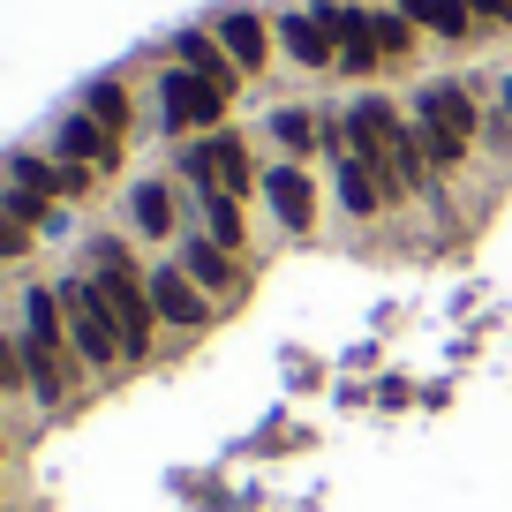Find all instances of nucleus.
Segmentation results:
<instances>
[{
    "label": "nucleus",
    "instance_id": "1",
    "mask_svg": "<svg viewBox=\"0 0 512 512\" xmlns=\"http://www.w3.org/2000/svg\"><path fill=\"white\" fill-rule=\"evenodd\" d=\"M347 151L369 159V174L384 181V204L422 189V174H430V159H422V144H415V121H407L392 98H354L347 106Z\"/></svg>",
    "mask_w": 512,
    "mask_h": 512
},
{
    "label": "nucleus",
    "instance_id": "2",
    "mask_svg": "<svg viewBox=\"0 0 512 512\" xmlns=\"http://www.w3.org/2000/svg\"><path fill=\"white\" fill-rule=\"evenodd\" d=\"M475 128H482V106H475V83H422L415 91V144L422 159L437 166V174H452V166H467V151H475Z\"/></svg>",
    "mask_w": 512,
    "mask_h": 512
},
{
    "label": "nucleus",
    "instance_id": "3",
    "mask_svg": "<svg viewBox=\"0 0 512 512\" xmlns=\"http://www.w3.org/2000/svg\"><path fill=\"white\" fill-rule=\"evenodd\" d=\"M91 287L106 294V309H113V324H121V347L128 354H144L151 347V332H159V309H151V287H144V272L128 264V249L121 241H98L91 249Z\"/></svg>",
    "mask_w": 512,
    "mask_h": 512
},
{
    "label": "nucleus",
    "instance_id": "4",
    "mask_svg": "<svg viewBox=\"0 0 512 512\" xmlns=\"http://www.w3.org/2000/svg\"><path fill=\"white\" fill-rule=\"evenodd\" d=\"M61 317H68V347H76L91 369H113L128 354L121 347V324H113L106 294H98L91 279H68V287H61Z\"/></svg>",
    "mask_w": 512,
    "mask_h": 512
},
{
    "label": "nucleus",
    "instance_id": "5",
    "mask_svg": "<svg viewBox=\"0 0 512 512\" xmlns=\"http://www.w3.org/2000/svg\"><path fill=\"white\" fill-rule=\"evenodd\" d=\"M181 174L196 181V196L219 189V196H249L256 189V166H249V144H241L234 128H211L204 144L181 151Z\"/></svg>",
    "mask_w": 512,
    "mask_h": 512
},
{
    "label": "nucleus",
    "instance_id": "6",
    "mask_svg": "<svg viewBox=\"0 0 512 512\" xmlns=\"http://www.w3.org/2000/svg\"><path fill=\"white\" fill-rule=\"evenodd\" d=\"M226 106H234V98L219 91V83H204V76H189V68H166L159 76V113H166V128H181V136H189V128H219L226 121Z\"/></svg>",
    "mask_w": 512,
    "mask_h": 512
},
{
    "label": "nucleus",
    "instance_id": "7",
    "mask_svg": "<svg viewBox=\"0 0 512 512\" xmlns=\"http://www.w3.org/2000/svg\"><path fill=\"white\" fill-rule=\"evenodd\" d=\"M264 196H272L287 234H309V226H317V181L302 174V159H279L272 174H264Z\"/></svg>",
    "mask_w": 512,
    "mask_h": 512
},
{
    "label": "nucleus",
    "instance_id": "8",
    "mask_svg": "<svg viewBox=\"0 0 512 512\" xmlns=\"http://www.w3.org/2000/svg\"><path fill=\"white\" fill-rule=\"evenodd\" d=\"M219 46H226V61H234L241 76H256V68L272 61V23L249 16V8H226L219 16Z\"/></svg>",
    "mask_w": 512,
    "mask_h": 512
},
{
    "label": "nucleus",
    "instance_id": "9",
    "mask_svg": "<svg viewBox=\"0 0 512 512\" xmlns=\"http://www.w3.org/2000/svg\"><path fill=\"white\" fill-rule=\"evenodd\" d=\"M151 309H159L166 324H181V332L211 317V309H204V287H196L181 264H159V272H151Z\"/></svg>",
    "mask_w": 512,
    "mask_h": 512
},
{
    "label": "nucleus",
    "instance_id": "10",
    "mask_svg": "<svg viewBox=\"0 0 512 512\" xmlns=\"http://www.w3.org/2000/svg\"><path fill=\"white\" fill-rule=\"evenodd\" d=\"M61 159L106 174V166H121V136H113V128H98L91 113H68V121H61Z\"/></svg>",
    "mask_w": 512,
    "mask_h": 512
},
{
    "label": "nucleus",
    "instance_id": "11",
    "mask_svg": "<svg viewBox=\"0 0 512 512\" xmlns=\"http://www.w3.org/2000/svg\"><path fill=\"white\" fill-rule=\"evenodd\" d=\"M174 61L189 68V76H204V83H219L226 98H234V83H241V68L226 61V46H219V31H181L174 38Z\"/></svg>",
    "mask_w": 512,
    "mask_h": 512
},
{
    "label": "nucleus",
    "instance_id": "12",
    "mask_svg": "<svg viewBox=\"0 0 512 512\" xmlns=\"http://www.w3.org/2000/svg\"><path fill=\"white\" fill-rule=\"evenodd\" d=\"M392 8H400L415 31L452 38V46H460V38H475V8H467V0H392Z\"/></svg>",
    "mask_w": 512,
    "mask_h": 512
},
{
    "label": "nucleus",
    "instance_id": "13",
    "mask_svg": "<svg viewBox=\"0 0 512 512\" xmlns=\"http://www.w3.org/2000/svg\"><path fill=\"white\" fill-rule=\"evenodd\" d=\"M272 38H279V46H287L302 68H339V46H332V31H324L317 16H279Z\"/></svg>",
    "mask_w": 512,
    "mask_h": 512
},
{
    "label": "nucleus",
    "instance_id": "14",
    "mask_svg": "<svg viewBox=\"0 0 512 512\" xmlns=\"http://www.w3.org/2000/svg\"><path fill=\"white\" fill-rule=\"evenodd\" d=\"M181 272H189L204 294H234V249H219V241H189V249H181Z\"/></svg>",
    "mask_w": 512,
    "mask_h": 512
},
{
    "label": "nucleus",
    "instance_id": "15",
    "mask_svg": "<svg viewBox=\"0 0 512 512\" xmlns=\"http://www.w3.org/2000/svg\"><path fill=\"white\" fill-rule=\"evenodd\" d=\"M339 204H347L354 219H369V211H384V181L369 174V159H354V151H347V159H339Z\"/></svg>",
    "mask_w": 512,
    "mask_h": 512
},
{
    "label": "nucleus",
    "instance_id": "16",
    "mask_svg": "<svg viewBox=\"0 0 512 512\" xmlns=\"http://www.w3.org/2000/svg\"><path fill=\"white\" fill-rule=\"evenodd\" d=\"M272 136L287 144V159H309V151L324 144V128H317V113H309V106H279L272 113Z\"/></svg>",
    "mask_w": 512,
    "mask_h": 512
},
{
    "label": "nucleus",
    "instance_id": "17",
    "mask_svg": "<svg viewBox=\"0 0 512 512\" xmlns=\"http://www.w3.org/2000/svg\"><path fill=\"white\" fill-rule=\"evenodd\" d=\"M128 219L144 226V234H174V189H166V181H144V189L128 196Z\"/></svg>",
    "mask_w": 512,
    "mask_h": 512
},
{
    "label": "nucleus",
    "instance_id": "18",
    "mask_svg": "<svg viewBox=\"0 0 512 512\" xmlns=\"http://www.w3.org/2000/svg\"><path fill=\"white\" fill-rule=\"evenodd\" d=\"M204 219H211V241H219V249H241V234H249V226H241V196L204 189Z\"/></svg>",
    "mask_w": 512,
    "mask_h": 512
},
{
    "label": "nucleus",
    "instance_id": "19",
    "mask_svg": "<svg viewBox=\"0 0 512 512\" xmlns=\"http://www.w3.org/2000/svg\"><path fill=\"white\" fill-rule=\"evenodd\" d=\"M83 113L121 136V128H128V91H121V83H91V91H83Z\"/></svg>",
    "mask_w": 512,
    "mask_h": 512
},
{
    "label": "nucleus",
    "instance_id": "20",
    "mask_svg": "<svg viewBox=\"0 0 512 512\" xmlns=\"http://www.w3.org/2000/svg\"><path fill=\"white\" fill-rule=\"evenodd\" d=\"M369 31H377V53H384V61H407V53H415V23H407L400 8L369 16Z\"/></svg>",
    "mask_w": 512,
    "mask_h": 512
},
{
    "label": "nucleus",
    "instance_id": "21",
    "mask_svg": "<svg viewBox=\"0 0 512 512\" xmlns=\"http://www.w3.org/2000/svg\"><path fill=\"white\" fill-rule=\"evenodd\" d=\"M0 211H8V219H23V226H53V196L23 189V181H16L8 196H0Z\"/></svg>",
    "mask_w": 512,
    "mask_h": 512
},
{
    "label": "nucleus",
    "instance_id": "22",
    "mask_svg": "<svg viewBox=\"0 0 512 512\" xmlns=\"http://www.w3.org/2000/svg\"><path fill=\"white\" fill-rule=\"evenodd\" d=\"M31 249V226L23 219H8V211H0V256H23Z\"/></svg>",
    "mask_w": 512,
    "mask_h": 512
},
{
    "label": "nucleus",
    "instance_id": "23",
    "mask_svg": "<svg viewBox=\"0 0 512 512\" xmlns=\"http://www.w3.org/2000/svg\"><path fill=\"white\" fill-rule=\"evenodd\" d=\"M31 377V369H23V347H8V339H0V384H23Z\"/></svg>",
    "mask_w": 512,
    "mask_h": 512
},
{
    "label": "nucleus",
    "instance_id": "24",
    "mask_svg": "<svg viewBox=\"0 0 512 512\" xmlns=\"http://www.w3.org/2000/svg\"><path fill=\"white\" fill-rule=\"evenodd\" d=\"M475 8V23H512V0H467Z\"/></svg>",
    "mask_w": 512,
    "mask_h": 512
},
{
    "label": "nucleus",
    "instance_id": "25",
    "mask_svg": "<svg viewBox=\"0 0 512 512\" xmlns=\"http://www.w3.org/2000/svg\"><path fill=\"white\" fill-rule=\"evenodd\" d=\"M497 98H505V121H512V76H505V83H497Z\"/></svg>",
    "mask_w": 512,
    "mask_h": 512
}]
</instances>
